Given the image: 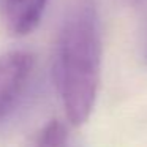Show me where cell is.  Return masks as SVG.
Listing matches in <instances>:
<instances>
[{"mask_svg": "<svg viewBox=\"0 0 147 147\" xmlns=\"http://www.w3.org/2000/svg\"><path fill=\"white\" fill-rule=\"evenodd\" d=\"M144 60L147 63V36H146V43H144Z\"/></svg>", "mask_w": 147, "mask_h": 147, "instance_id": "5b68a950", "label": "cell"}, {"mask_svg": "<svg viewBox=\"0 0 147 147\" xmlns=\"http://www.w3.org/2000/svg\"><path fill=\"white\" fill-rule=\"evenodd\" d=\"M67 138V127L60 120H51L38 133L35 147H63Z\"/></svg>", "mask_w": 147, "mask_h": 147, "instance_id": "277c9868", "label": "cell"}, {"mask_svg": "<svg viewBox=\"0 0 147 147\" xmlns=\"http://www.w3.org/2000/svg\"><path fill=\"white\" fill-rule=\"evenodd\" d=\"M48 0H3L2 19L14 36L30 35L40 26Z\"/></svg>", "mask_w": 147, "mask_h": 147, "instance_id": "3957f363", "label": "cell"}, {"mask_svg": "<svg viewBox=\"0 0 147 147\" xmlns=\"http://www.w3.org/2000/svg\"><path fill=\"white\" fill-rule=\"evenodd\" d=\"M33 68V55L11 51L0 55V119L5 117L24 92Z\"/></svg>", "mask_w": 147, "mask_h": 147, "instance_id": "7a4b0ae2", "label": "cell"}, {"mask_svg": "<svg viewBox=\"0 0 147 147\" xmlns=\"http://www.w3.org/2000/svg\"><path fill=\"white\" fill-rule=\"evenodd\" d=\"M101 73V33L92 2L79 3L60 30L54 57V82L68 122L81 127L95 108Z\"/></svg>", "mask_w": 147, "mask_h": 147, "instance_id": "6da1fadb", "label": "cell"}]
</instances>
